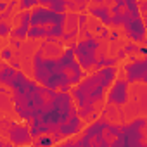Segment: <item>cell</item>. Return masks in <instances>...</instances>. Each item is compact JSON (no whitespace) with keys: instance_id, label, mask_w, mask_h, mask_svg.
Masks as SVG:
<instances>
[{"instance_id":"cell-13","label":"cell","mask_w":147,"mask_h":147,"mask_svg":"<svg viewBox=\"0 0 147 147\" xmlns=\"http://www.w3.org/2000/svg\"><path fill=\"white\" fill-rule=\"evenodd\" d=\"M83 125H85V119L76 113V114H73L69 119H66V121L57 128V133H59L62 138L75 137V135H78V133L83 130Z\"/></svg>"},{"instance_id":"cell-4","label":"cell","mask_w":147,"mask_h":147,"mask_svg":"<svg viewBox=\"0 0 147 147\" xmlns=\"http://www.w3.org/2000/svg\"><path fill=\"white\" fill-rule=\"evenodd\" d=\"M71 95L76 102L78 114L85 119V123H88L90 114L95 111H100V106L106 102L107 88L99 82L97 73H94V75L83 78L78 85L73 87Z\"/></svg>"},{"instance_id":"cell-31","label":"cell","mask_w":147,"mask_h":147,"mask_svg":"<svg viewBox=\"0 0 147 147\" xmlns=\"http://www.w3.org/2000/svg\"><path fill=\"white\" fill-rule=\"evenodd\" d=\"M11 64H12L14 67H18V69H19V62H18V61H14V59H12V61H11Z\"/></svg>"},{"instance_id":"cell-2","label":"cell","mask_w":147,"mask_h":147,"mask_svg":"<svg viewBox=\"0 0 147 147\" xmlns=\"http://www.w3.org/2000/svg\"><path fill=\"white\" fill-rule=\"evenodd\" d=\"M55 92L57 90L47 88L35 80H28L19 88L12 90V95H11L14 104L12 109L19 119L30 123L36 114L42 113V109L47 106V102L52 99Z\"/></svg>"},{"instance_id":"cell-32","label":"cell","mask_w":147,"mask_h":147,"mask_svg":"<svg viewBox=\"0 0 147 147\" xmlns=\"http://www.w3.org/2000/svg\"><path fill=\"white\" fill-rule=\"evenodd\" d=\"M94 4H104V2H109V0H92Z\"/></svg>"},{"instance_id":"cell-16","label":"cell","mask_w":147,"mask_h":147,"mask_svg":"<svg viewBox=\"0 0 147 147\" xmlns=\"http://www.w3.org/2000/svg\"><path fill=\"white\" fill-rule=\"evenodd\" d=\"M121 126L123 125H116V123H109V126H107V130H106V137H107V140L113 144V140L119 135V131H121Z\"/></svg>"},{"instance_id":"cell-21","label":"cell","mask_w":147,"mask_h":147,"mask_svg":"<svg viewBox=\"0 0 147 147\" xmlns=\"http://www.w3.org/2000/svg\"><path fill=\"white\" fill-rule=\"evenodd\" d=\"M123 49H125V52L130 55V54H137V52L140 50V45H138V43H135V42H131V43H126Z\"/></svg>"},{"instance_id":"cell-19","label":"cell","mask_w":147,"mask_h":147,"mask_svg":"<svg viewBox=\"0 0 147 147\" xmlns=\"http://www.w3.org/2000/svg\"><path fill=\"white\" fill-rule=\"evenodd\" d=\"M12 24L11 23H7V21H2V23H0V36H9L11 33H12Z\"/></svg>"},{"instance_id":"cell-10","label":"cell","mask_w":147,"mask_h":147,"mask_svg":"<svg viewBox=\"0 0 147 147\" xmlns=\"http://www.w3.org/2000/svg\"><path fill=\"white\" fill-rule=\"evenodd\" d=\"M130 100V83L126 78H116V82L109 87L107 95H106V102L113 104L116 107H123L126 106Z\"/></svg>"},{"instance_id":"cell-18","label":"cell","mask_w":147,"mask_h":147,"mask_svg":"<svg viewBox=\"0 0 147 147\" xmlns=\"http://www.w3.org/2000/svg\"><path fill=\"white\" fill-rule=\"evenodd\" d=\"M28 31H30V28H26V26L19 24V26H16V28L12 30L11 36H14V38H19V40H26V38H28Z\"/></svg>"},{"instance_id":"cell-26","label":"cell","mask_w":147,"mask_h":147,"mask_svg":"<svg viewBox=\"0 0 147 147\" xmlns=\"http://www.w3.org/2000/svg\"><path fill=\"white\" fill-rule=\"evenodd\" d=\"M109 40H111V42H118V40H119V33H118L116 30H113L111 35H109Z\"/></svg>"},{"instance_id":"cell-28","label":"cell","mask_w":147,"mask_h":147,"mask_svg":"<svg viewBox=\"0 0 147 147\" xmlns=\"http://www.w3.org/2000/svg\"><path fill=\"white\" fill-rule=\"evenodd\" d=\"M52 2H54V0H38V5H45V7H49Z\"/></svg>"},{"instance_id":"cell-5","label":"cell","mask_w":147,"mask_h":147,"mask_svg":"<svg viewBox=\"0 0 147 147\" xmlns=\"http://www.w3.org/2000/svg\"><path fill=\"white\" fill-rule=\"evenodd\" d=\"M109 123L111 121L106 116L100 114V118L95 119V121H92L83 130V133L76 138V145L78 147H97V145L107 147V145H111V142L106 137V130H107Z\"/></svg>"},{"instance_id":"cell-14","label":"cell","mask_w":147,"mask_h":147,"mask_svg":"<svg viewBox=\"0 0 147 147\" xmlns=\"http://www.w3.org/2000/svg\"><path fill=\"white\" fill-rule=\"evenodd\" d=\"M88 14L95 19H99L104 26H109L111 28V7L109 5H104V4H94L92 7H88Z\"/></svg>"},{"instance_id":"cell-17","label":"cell","mask_w":147,"mask_h":147,"mask_svg":"<svg viewBox=\"0 0 147 147\" xmlns=\"http://www.w3.org/2000/svg\"><path fill=\"white\" fill-rule=\"evenodd\" d=\"M125 9L133 16L140 14V0H125Z\"/></svg>"},{"instance_id":"cell-29","label":"cell","mask_w":147,"mask_h":147,"mask_svg":"<svg viewBox=\"0 0 147 147\" xmlns=\"http://www.w3.org/2000/svg\"><path fill=\"white\" fill-rule=\"evenodd\" d=\"M138 54L145 57V55H147V47H145V45H140V50H138Z\"/></svg>"},{"instance_id":"cell-12","label":"cell","mask_w":147,"mask_h":147,"mask_svg":"<svg viewBox=\"0 0 147 147\" xmlns=\"http://www.w3.org/2000/svg\"><path fill=\"white\" fill-rule=\"evenodd\" d=\"M128 83H147V55L123 64Z\"/></svg>"},{"instance_id":"cell-24","label":"cell","mask_w":147,"mask_h":147,"mask_svg":"<svg viewBox=\"0 0 147 147\" xmlns=\"http://www.w3.org/2000/svg\"><path fill=\"white\" fill-rule=\"evenodd\" d=\"M11 45H12L14 49H21V45H23V40H19V38H14V36H11Z\"/></svg>"},{"instance_id":"cell-30","label":"cell","mask_w":147,"mask_h":147,"mask_svg":"<svg viewBox=\"0 0 147 147\" xmlns=\"http://www.w3.org/2000/svg\"><path fill=\"white\" fill-rule=\"evenodd\" d=\"M140 11H142V12H147V2H142V4H140Z\"/></svg>"},{"instance_id":"cell-6","label":"cell","mask_w":147,"mask_h":147,"mask_svg":"<svg viewBox=\"0 0 147 147\" xmlns=\"http://www.w3.org/2000/svg\"><path fill=\"white\" fill-rule=\"evenodd\" d=\"M145 126H147L145 118H135L133 121L123 125L119 135L113 140L111 147H126V145H138L140 147V145H144L145 137H147V133L144 131Z\"/></svg>"},{"instance_id":"cell-7","label":"cell","mask_w":147,"mask_h":147,"mask_svg":"<svg viewBox=\"0 0 147 147\" xmlns=\"http://www.w3.org/2000/svg\"><path fill=\"white\" fill-rule=\"evenodd\" d=\"M102 45H100V40L95 38V35L92 31H88L85 35V38H82L80 42H76V59L80 62V66L88 71V69H94L95 62H97V52H100Z\"/></svg>"},{"instance_id":"cell-9","label":"cell","mask_w":147,"mask_h":147,"mask_svg":"<svg viewBox=\"0 0 147 147\" xmlns=\"http://www.w3.org/2000/svg\"><path fill=\"white\" fill-rule=\"evenodd\" d=\"M123 31H125L126 38H130L131 42H135V43H138V45H145V43H147V24H145L142 14L133 16V14L130 12V18H128V21L125 23Z\"/></svg>"},{"instance_id":"cell-1","label":"cell","mask_w":147,"mask_h":147,"mask_svg":"<svg viewBox=\"0 0 147 147\" xmlns=\"http://www.w3.org/2000/svg\"><path fill=\"white\" fill-rule=\"evenodd\" d=\"M76 113H78V107H76V102L73 99V95L69 92L57 90L52 95V99L47 102V106L42 109V113L36 114L28 123L33 138H38L40 135H45V133L57 131V128L66 119H69Z\"/></svg>"},{"instance_id":"cell-8","label":"cell","mask_w":147,"mask_h":147,"mask_svg":"<svg viewBox=\"0 0 147 147\" xmlns=\"http://www.w3.org/2000/svg\"><path fill=\"white\" fill-rule=\"evenodd\" d=\"M0 130H2V138H7L14 145H28L35 142L30 125H21V123L4 118L0 121Z\"/></svg>"},{"instance_id":"cell-27","label":"cell","mask_w":147,"mask_h":147,"mask_svg":"<svg viewBox=\"0 0 147 147\" xmlns=\"http://www.w3.org/2000/svg\"><path fill=\"white\" fill-rule=\"evenodd\" d=\"M126 55H128V54L125 52V49H119V50H118V54H116V57H118L119 61H123V59H126Z\"/></svg>"},{"instance_id":"cell-20","label":"cell","mask_w":147,"mask_h":147,"mask_svg":"<svg viewBox=\"0 0 147 147\" xmlns=\"http://www.w3.org/2000/svg\"><path fill=\"white\" fill-rule=\"evenodd\" d=\"M102 30H104V24L102 23H97V21H90L88 23V31H92L94 35H99Z\"/></svg>"},{"instance_id":"cell-15","label":"cell","mask_w":147,"mask_h":147,"mask_svg":"<svg viewBox=\"0 0 147 147\" xmlns=\"http://www.w3.org/2000/svg\"><path fill=\"white\" fill-rule=\"evenodd\" d=\"M47 36V26H31L28 31V38L31 40H38V38H45Z\"/></svg>"},{"instance_id":"cell-11","label":"cell","mask_w":147,"mask_h":147,"mask_svg":"<svg viewBox=\"0 0 147 147\" xmlns=\"http://www.w3.org/2000/svg\"><path fill=\"white\" fill-rule=\"evenodd\" d=\"M30 78H26V75L21 71V69H18V67H14L11 62L7 64V62H4L2 64V71H0V83L2 85H5L9 90H16V88H19L23 83H26Z\"/></svg>"},{"instance_id":"cell-23","label":"cell","mask_w":147,"mask_h":147,"mask_svg":"<svg viewBox=\"0 0 147 147\" xmlns=\"http://www.w3.org/2000/svg\"><path fill=\"white\" fill-rule=\"evenodd\" d=\"M2 59H4V61H12V59H14V52H12L11 49H4V50H2Z\"/></svg>"},{"instance_id":"cell-25","label":"cell","mask_w":147,"mask_h":147,"mask_svg":"<svg viewBox=\"0 0 147 147\" xmlns=\"http://www.w3.org/2000/svg\"><path fill=\"white\" fill-rule=\"evenodd\" d=\"M118 61H119L118 57H107V59H106V66H116Z\"/></svg>"},{"instance_id":"cell-22","label":"cell","mask_w":147,"mask_h":147,"mask_svg":"<svg viewBox=\"0 0 147 147\" xmlns=\"http://www.w3.org/2000/svg\"><path fill=\"white\" fill-rule=\"evenodd\" d=\"M109 35H111V31H109V26H104V30L97 35V38L99 40H109Z\"/></svg>"},{"instance_id":"cell-3","label":"cell","mask_w":147,"mask_h":147,"mask_svg":"<svg viewBox=\"0 0 147 147\" xmlns=\"http://www.w3.org/2000/svg\"><path fill=\"white\" fill-rule=\"evenodd\" d=\"M33 80L52 90L69 92V88H73L69 83V73L61 55H47L40 49L33 55Z\"/></svg>"}]
</instances>
